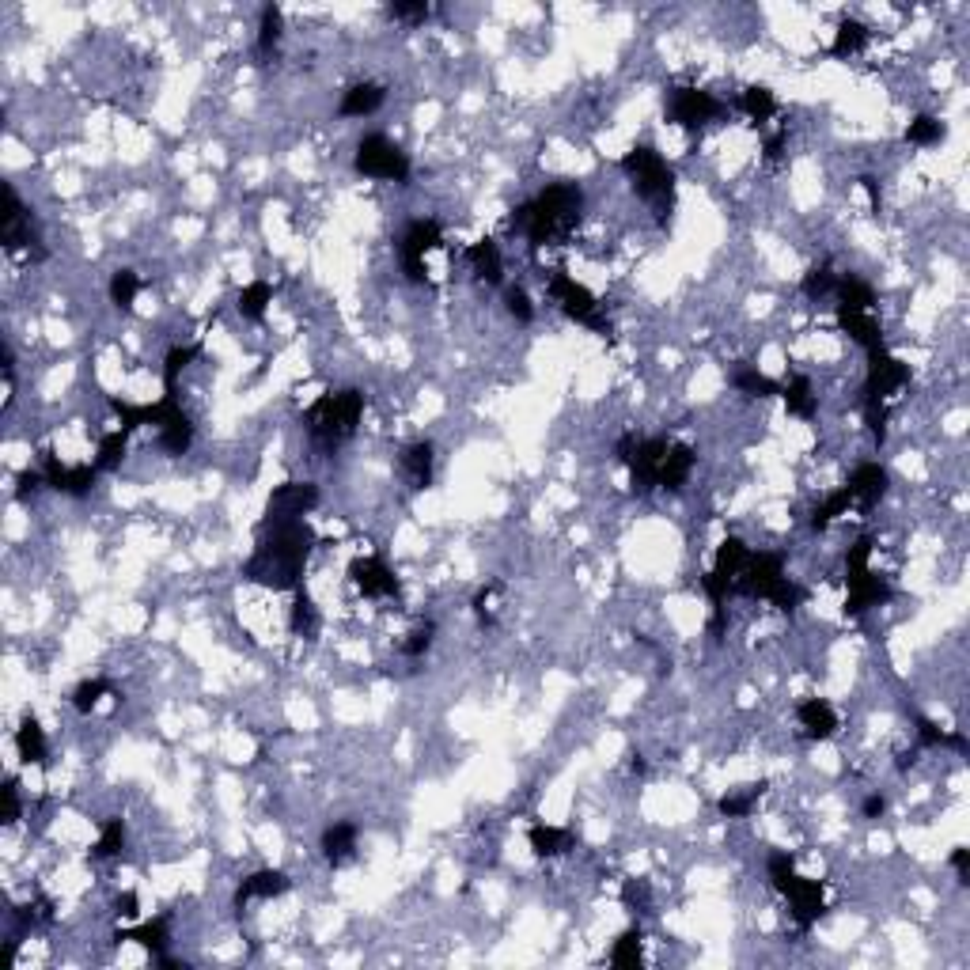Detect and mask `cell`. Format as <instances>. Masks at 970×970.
Returning <instances> with one entry per match:
<instances>
[{
    "mask_svg": "<svg viewBox=\"0 0 970 970\" xmlns=\"http://www.w3.org/2000/svg\"><path fill=\"white\" fill-rule=\"evenodd\" d=\"M736 595L747 599H770L777 611H796L808 595L800 584H792L785 576V557L773 554V550H751L743 561V573L736 580Z\"/></svg>",
    "mask_w": 970,
    "mask_h": 970,
    "instance_id": "obj_6",
    "label": "cell"
},
{
    "mask_svg": "<svg viewBox=\"0 0 970 970\" xmlns=\"http://www.w3.org/2000/svg\"><path fill=\"white\" fill-rule=\"evenodd\" d=\"M349 580L364 599H398L402 595V580L383 557H357L349 565Z\"/></svg>",
    "mask_w": 970,
    "mask_h": 970,
    "instance_id": "obj_17",
    "label": "cell"
},
{
    "mask_svg": "<svg viewBox=\"0 0 970 970\" xmlns=\"http://www.w3.org/2000/svg\"><path fill=\"white\" fill-rule=\"evenodd\" d=\"M201 357V345H175L163 357V395H179V376L190 360Z\"/></svg>",
    "mask_w": 970,
    "mask_h": 970,
    "instance_id": "obj_40",
    "label": "cell"
},
{
    "mask_svg": "<svg viewBox=\"0 0 970 970\" xmlns=\"http://www.w3.org/2000/svg\"><path fill=\"white\" fill-rule=\"evenodd\" d=\"M664 110H667V122H675L679 129H701L728 114V107L720 103L717 95H709V91L701 88H671L667 91Z\"/></svg>",
    "mask_w": 970,
    "mask_h": 970,
    "instance_id": "obj_14",
    "label": "cell"
},
{
    "mask_svg": "<svg viewBox=\"0 0 970 970\" xmlns=\"http://www.w3.org/2000/svg\"><path fill=\"white\" fill-rule=\"evenodd\" d=\"M838 277L842 273H834V266L830 262H823V266H815V270L804 273V296L808 300H830L834 296V288H838Z\"/></svg>",
    "mask_w": 970,
    "mask_h": 970,
    "instance_id": "obj_47",
    "label": "cell"
},
{
    "mask_svg": "<svg viewBox=\"0 0 970 970\" xmlns=\"http://www.w3.org/2000/svg\"><path fill=\"white\" fill-rule=\"evenodd\" d=\"M645 766H648V762H645V758H641V755H633V758H629V770H633V773H645Z\"/></svg>",
    "mask_w": 970,
    "mask_h": 970,
    "instance_id": "obj_62",
    "label": "cell"
},
{
    "mask_svg": "<svg viewBox=\"0 0 970 970\" xmlns=\"http://www.w3.org/2000/svg\"><path fill=\"white\" fill-rule=\"evenodd\" d=\"M845 588H849L845 614H853V618L880 607V603H891V595H895L891 584H883L880 576L872 573V539L868 535H861L845 554Z\"/></svg>",
    "mask_w": 970,
    "mask_h": 970,
    "instance_id": "obj_8",
    "label": "cell"
},
{
    "mask_svg": "<svg viewBox=\"0 0 970 970\" xmlns=\"http://www.w3.org/2000/svg\"><path fill=\"white\" fill-rule=\"evenodd\" d=\"M887 485H891V474H887V467H880V463H861V467L849 474L845 489H849L853 504H861V508H876V504H880V497L887 493Z\"/></svg>",
    "mask_w": 970,
    "mask_h": 970,
    "instance_id": "obj_20",
    "label": "cell"
},
{
    "mask_svg": "<svg viewBox=\"0 0 970 970\" xmlns=\"http://www.w3.org/2000/svg\"><path fill=\"white\" fill-rule=\"evenodd\" d=\"M107 694H110L107 679H84V683L72 690L69 701H72V709H76L80 717H88V713H95V709H99V701L107 698Z\"/></svg>",
    "mask_w": 970,
    "mask_h": 970,
    "instance_id": "obj_49",
    "label": "cell"
},
{
    "mask_svg": "<svg viewBox=\"0 0 970 970\" xmlns=\"http://www.w3.org/2000/svg\"><path fill=\"white\" fill-rule=\"evenodd\" d=\"M353 167H357V175H364V179L398 182V186H406V182H410V175H414L410 156H406L395 141H387L383 133H368V137H360L357 156H353Z\"/></svg>",
    "mask_w": 970,
    "mask_h": 970,
    "instance_id": "obj_10",
    "label": "cell"
},
{
    "mask_svg": "<svg viewBox=\"0 0 970 970\" xmlns=\"http://www.w3.org/2000/svg\"><path fill=\"white\" fill-rule=\"evenodd\" d=\"M0 243H4V251H23V247H31V258H35V262L46 258V251L38 247L42 239H38L35 216L27 213V205L19 201L16 186H4V228H0Z\"/></svg>",
    "mask_w": 970,
    "mask_h": 970,
    "instance_id": "obj_15",
    "label": "cell"
},
{
    "mask_svg": "<svg viewBox=\"0 0 970 970\" xmlns=\"http://www.w3.org/2000/svg\"><path fill=\"white\" fill-rule=\"evenodd\" d=\"M432 467H436V448L429 440H414L402 448V470L414 489H429L432 485Z\"/></svg>",
    "mask_w": 970,
    "mask_h": 970,
    "instance_id": "obj_29",
    "label": "cell"
},
{
    "mask_svg": "<svg viewBox=\"0 0 970 970\" xmlns=\"http://www.w3.org/2000/svg\"><path fill=\"white\" fill-rule=\"evenodd\" d=\"M156 425L160 432V448L167 455H186L194 444V417L179 406V395H163L152 406H141V429Z\"/></svg>",
    "mask_w": 970,
    "mask_h": 970,
    "instance_id": "obj_12",
    "label": "cell"
},
{
    "mask_svg": "<svg viewBox=\"0 0 970 970\" xmlns=\"http://www.w3.org/2000/svg\"><path fill=\"white\" fill-rule=\"evenodd\" d=\"M504 304H508V315H512L520 326H527L531 319H535V304H531V296H527L520 285H512L508 292H504Z\"/></svg>",
    "mask_w": 970,
    "mask_h": 970,
    "instance_id": "obj_52",
    "label": "cell"
},
{
    "mask_svg": "<svg viewBox=\"0 0 970 970\" xmlns=\"http://www.w3.org/2000/svg\"><path fill=\"white\" fill-rule=\"evenodd\" d=\"M838 326H842L853 342L861 345L864 353H872V349H880L883 345V330L872 311H849V307H838Z\"/></svg>",
    "mask_w": 970,
    "mask_h": 970,
    "instance_id": "obj_25",
    "label": "cell"
},
{
    "mask_svg": "<svg viewBox=\"0 0 970 970\" xmlns=\"http://www.w3.org/2000/svg\"><path fill=\"white\" fill-rule=\"evenodd\" d=\"M38 489H46V474H42V470H31V467L19 470V474H16V497H19V501H27L31 493H38Z\"/></svg>",
    "mask_w": 970,
    "mask_h": 970,
    "instance_id": "obj_56",
    "label": "cell"
},
{
    "mask_svg": "<svg viewBox=\"0 0 970 970\" xmlns=\"http://www.w3.org/2000/svg\"><path fill=\"white\" fill-rule=\"evenodd\" d=\"M114 910L122 917H137L141 914V899L133 895V891H126V895H118V902H114Z\"/></svg>",
    "mask_w": 970,
    "mask_h": 970,
    "instance_id": "obj_61",
    "label": "cell"
},
{
    "mask_svg": "<svg viewBox=\"0 0 970 970\" xmlns=\"http://www.w3.org/2000/svg\"><path fill=\"white\" fill-rule=\"evenodd\" d=\"M319 626H323L319 603H315L304 588H296V592H292V607H288V629H292L296 637H315Z\"/></svg>",
    "mask_w": 970,
    "mask_h": 970,
    "instance_id": "obj_32",
    "label": "cell"
},
{
    "mask_svg": "<svg viewBox=\"0 0 970 970\" xmlns=\"http://www.w3.org/2000/svg\"><path fill=\"white\" fill-rule=\"evenodd\" d=\"M432 637H436V626H432V622H421V626L402 641V656H406V660H421V656L432 648Z\"/></svg>",
    "mask_w": 970,
    "mask_h": 970,
    "instance_id": "obj_51",
    "label": "cell"
},
{
    "mask_svg": "<svg viewBox=\"0 0 970 970\" xmlns=\"http://www.w3.org/2000/svg\"><path fill=\"white\" fill-rule=\"evenodd\" d=\"M107 292H110V304L118 307V311H133L137 296H141V277L133 270H118L110 277Z\"/></svg>",
    "mask_w": 970,
    "mask_h": 970,
    "instance_id": "obj_45",
    "label": "cell"
},
{
    "mask_svg": "<svg viewBox=\"0 0 970 970\" xmlns=\"http://www.w3.org/2000/svg\"><path fill=\"white\" fill-rule=\"evenodd\" d=\"M641 929H626V933L614 940L611 955H607V963L618 970H637L641 963H645V955H641Z\"/></svg>",
    "mask_w": 970,
    "mask_h": 970,
    "instance_id": "obj_41",
    "label": "cell"
},
{
    "mask_svg": "<svg viewBox=\"0 0 970 970\" xmlns=\"http://www.w3.org/2000/svg\"><path fill=\"white\" fill-rule=\"evenodd\" d=\"M270 304H273V285H270V281H251V285L239 292V300H235L239 315H243L247 323H262V319H266V311H270Z\"/></svg>",
    "mask_w": 970,
    "mask_h": 970,
    "instance_id": "obj_37",
    "label": "cell"
},
{
    "mask_svg": "<svg viewBox=\"0 0 970 970\" xmlns=\"http://www.w3.org/2000/svg\"><path fill=\"white\" fill-rule=\"evenodd\" d=\"M739 110L755 122V126H766L770 118H777V95H773L766 84H751V88H743V95H739Z\"/></svg>",
    "mask_w": 970,
    "mask_h": 970,
    "instance_id": "obj_35",
    "label": "cell"
},
{
    "mask_svg": "<svg viewBox=\"0 0 970 970\" xmlns=\"http://www.w3.org/2000/svg\"><path fill=\"white\" fill-rule=\"evenodd\" d=\"M467 266L474 270V277H478V281H485V285H501V281H504V258H501V247H497L493 239H478V243H470V247H467Z\"/></svg>",
    "mask_w": 970,
    "mask_h": 970,
    "instance_id": "obj_26",
    "label": "cell"
},
{
    "mask_svg": "<svg viewBox=\"0 0 970 970\" xmlns=\"http://www.w3.org/2000/svg\"><path fill=\"white\" fill-rule=\"evenodd\" d=\"M914 724H917V743H921V747H952V751H967V736H963V732H948V728H940V724L929 717H914Z\"/></svg>",
    "mask_w": 970,
    "mask_h": 970,
    "instance_id": "obj_42",
    "label": "cell"
},
{
    "mask_svg": "<svg viewBox=\"0 0 970 970\" xmlns=\"http://www.w3.org/2000/svg\"><path fill=\"white\" fill-rule=\"evenodd\" d=\"M281 35H285V16L277 4H266L262 8V19H258V57H273L277 46H281Z\"/></svg>",
    "mask_w": 970,
    "mask_h": 970,
    "instance_id": "obj_39",
    "label": "cell"
},
{
    "mask_svg": "<svg viewBox=\"0 0 970 970\" xmlns=\"http://www.w3.org/2000/svg\"><path fill=\"white\" fill-rule=\"evenodd\" d=\"M796 720H800L804 736L815 739V743H823V739L838 736V728H842V720H838V713H834V705H830L827 698L800 701V709H796Z\"/></svg>",
    "mask_w": 970,
    "mask_h": 970,
    "instance_id": "obj_21",
    "label": "cell"
},
{
    "mask_svg": "<svg viewBox=\"0 0 970 970\" xmlns=\"http://www.w3.org/2000/svg\"><path fill=\"white\" fill-rule=\"evenodd\" d=\"M864 46H868V27H864L861 19H842V23H838V35H834L827 54L834 57V61H849V57L861 54Z\"/></svg>",
    "mask_w": 970,
    "mask_h": 970,
    "instance_id": "obj_34",
    "label": "cell"
},
{
    "mask_svg": "<svg viewBox=\"0 0 970 970\" xmlns=\"http://www.w3.org/2000/svg\"><path fill=\"white\" fill-rule=\"evenodd\" d=\"M114 940H133V944L148 948L152 955H160V952H167V944H171V925H167V917H152V921H141V925H133V929H118Z\"/></svg>",
    "mask_w": 970,
    "mask_h": 970,
    "instance_id": "obj_31",
    "label": "cell"
},
{
    "mask_svg": "<svg viewBox=\"0 0 970 970\" xmlns=\"http://www.w3.org/2000/svg\"><path fill=\"white\" fill-rule=\"evenodd\" d=\"M902 387H910V364H906L902 357H895L887 345L872 349V353H868L864 387H861V406H864L868 432H872V440H876V444H883V440H887L891 398L899 395Z\"/></svg>",
    "mask_w": 970,
    "mask_h": 970,
    "instance_id": "obj_3",
    "label": "cell"
},
{
    "mask_svg": "<svg viewBox=\"0 0 970 970\" xmlns=\"http://www.w3.org/2000/svg\"><path fill=\"white\" fill-rule=\"evenodd\" d=\"M766 792V781H758V785H747L743 792H728V796H720L717 800V811L724 815V819H747L751 811H755L758 796Z\"/></svg>",
    "mask_w": 970,
    "mask_h": 970,
    "instance_id": "obj_43",
    "label": "cell"
},
{
    "mask_svg": "<svg viewBox=\"0 0 970 970\" xmlns=\"http://www.w3.org/2000/svg\"><path fill=\"white\" fill-rule=\"evenodd\" d=\"M319 504V485L315 482H285L273 485L262 523H288V520H304L307 512Z\"/></svg>",
    "mask_w": 970,
    "mask_h": 970,
    "instance_id": "obj_16",
    "label": "cell"
},
{
    "mask_svg": "<svg viewBox=\"0 0 970 970\" xmlns=\"http://www.w3.org/2000/svg\"><path fill=\"white\" fill-rule=\"evenodd\" d=\"M360 417H364V391H357V387L326 391L307 406L304 429L319 448L334 451L357 432Z\"/></svg>",
    "mask_w": 970,
    "mask_h": 970,
    "instance_id": "obj_5",
    "label": "cell"
},
{
    "mask_svg": "<svg viewBox=\"0 0 970 970\" xmlns=\"http://www.w3.org/2000/svg\"><path fill=\"white\" fill-rule=\"evenodd\" d=\"M0 796H4V808H0V823H4V827H12V823L19 819V811H23V800H19V781H16V777H8V781H4Z\"/></svg>",
    "mask_w": 970,
    "mask_h": 970,
    "instance_id": "obj_55",
    "label": "cell"
},
{
    "mask_svg": "<svg viewBox=\"0 0 970 970\" xmlns=\"http://www.w3.org/2000/svg\"><path fill=\"white\" fill-rule=\"evenodd\" d=\"M766 872H770V883L789 899V910H792V921L808 933V929H815L819 925V917L827 914V887H823V880H808V876H800L796 872V857L792 853H785V849H777V853H770V861H766Z\"/></svg>",
    "mask_w": 970,
    "mask_h": 970,
    "instance_id": "obj_7",
    "label": "cell"
},
{
    "mask_svg": "<svg viewBox=\"0 0 970 970\" xmlns=\"http://www.w3.org/2000/svg\"><path fill=\"white\" fill-rule=\"evenodd\" d=\"M667 444H671V440H664V436H645V440H637L633 432L614 444L618 463L629 470L633 493H652V489H656V482H660V463H664V455H667Z\"/></svg>",
    "mask_w": 970,
    "mask_h": 970,
    "instance_id": "obj_11",
    "label": "cell"
},
{
    "mask_svg": "<svg viewBox=\"0 0 970 970\" xmlns=\"http://www.w3.org/2000/svg\"><path fill=\"white\" fill-rule=\"evenodd\" d=\"M527 842H531V849H535V857H542V861H554V857H565V853L573 849L576 838H573V830H569V827L535 823V827L527 830Z\"/></svg>",
    "mask_w": 970,
    "mask_h": 970,
    "instance_id": "obj_27",
    "label": "cell"
},
{
    "mask_svg": "<svg viewBox=\"0 0 970 970\" xmlns=\"http://www.w3.org/2000/svg\"><path fill=\"white\" fill-rule=\"evenodd\" d=\"M387 16L398 19V23H425L432 16V8L425 0H402V4H391Z\"/></svg>",
    "mask_w": 970,
    "mask_h": 970,
    "instance_id": "obj_54",
    "label": "cell"
},
{
    "mask_svg": "<svg viewBox=\"0 0 970 970\" xmlns=\"http://www.w3.org/2000/svg\"><path fill=\"white\" fill-rule=\"evenodd\" d=\"M849 508H853V497H849V489L842 485V489H834L823 504H815V512H811V527H815V531H827L830 523L838 520V516H845Z\"/></svg>",
    "mask_w": 970,
    "mask_h": 970,
    "instance_id": "obj_46",
    "label": "cell"
},
{
    "mask_svg": "<svg viewBox=\"0 0 970 970\" xmlns=\"http://www.w3.org/2000/svg\"><path fill=\"white\" fill-rule=\"evenodd\" d=\"M694 463H698V451L690 448V444H667V455L664 463H660V482H656V489H683L686 478H690V470H694Z\"/></svg>",
    "mask_w": 970,
    "mask_h": 970,
    "instance_id": "obj_23",
    "label": "cell"
},
{
    "mask_svg": "<svg viewBox=\"0 0 970 970\" xmlns=\"http://www.w3.org/2000/svg\"><path fill=\"white\" fill-rule=\"evenodd\" d=\"M126 849V823L122 819H107L103 830H99V842L91 845V857L107 861V857H118Z\"/></svg>",
    "mask_w": 970,
    "mask_h": 970,
    "instance_id": "obj_48",
    "label": "cell"
},
{
    "mask_svg": "<svg viewBox=\"0 0 970 970\" xmlns=\"http://www.w3.org/2000/svg\"><path fill=\"white\" fill-rule=\"evenodd\" d=\"M42 474H46V489L65 493V497H88L91 485L99 482V470H95V463H84V467H65L57 455H50V459L42 463Z\"/></svg>",
    "mask_w": 970,
    "mask_h": 970,
    "instance_id": "obj_18",
    "label": "cell"
},
{
    "mask_svg": "<svg viewBox=\"0 0 970 970\" xmlns=\"http://www.w3.org/2000/svg\"><path fill=\"white\" fill-rule=\"evenodd\" d=\"M785 148H789V129H785V126L777 129V133H770V137H766V144H762V152H766V160H770V163L781 160V156H785Z\"/></svg>",
    "mask_w": 970,
    "mask_h": 970,
    "instance_id": "obj_57",
    "label": "cell"
},
{
    "mask_svg": "<svg viewBox=\"0 0 970 970\" xmlns=\"http://www.w3.org/2000/svg\"><path fill=\"white\" fill-rule=\"evenodd\" d=\"M618 167L629 175L633 182V194L641 201L652 205V213L660 224H671V213H675V171L667 167V160L660 156V148L652 144H633L626 156L618 160Z\"/></svg>",
    "mask_w": 970,
    "mask_h": 970,
    "instance_id": "obj_4",
    "label": "cell"
},
{
    "mask_svg": "<svg viewBox=\"0 0 970 970\" xmlns=\"http://www.w3.org/2000/svg\"><path fill=\"white\" fill-rule=\"evenodd\" d=\"M501 592V584H489V588H482V592L474 595V614H478V626L482 629H493L497 626V607H493V595Z\"/></svg>",
    "mask_w": 970,
    "mask_h": 970,
    "instance_id": "obj_53",
    "label": "cell"
},
{
    "mask_svg": "<svg viewBox=\"0 0 970 970\" xmlns=\"http://www.w3.org/2000/svg\"><path fill=\"white\" fill-rule=\"evenodd\" d=\"M319 849H323L326 864H334V868H342V864H349L353 857H357V823H330V827L323 830V842H319Z\"/></svg>",
    "mask_w": 970,
    "mask_h": 970,
    "instance_id": "obj_24",
    "label": "cell"
},
{
    "mask_svg": "<svg viewBox=\"0 0 970 970\" xmlns=\"http://www.w3.org/2000/svg\"><path fill=\"white\" fill-rule=\"evenodd\" d=\"M129 451V432L126 429H110L107 436H99V451H95V470L99 474H110V470L122 467V459H126Z\"/></svg>",
    "mask_w": 970,
    "mask_h": 970,
    "instance_id": "obj_38",
    "label": "cell"
},
{
    "mask_svg": "<svg viewBox=\"0 0 970 970\" xmlns=\"http://www.w3.org/2000/svg\"><path fill=\"white\" fill-rule=\"evenodd\" d=\"M948 864L955 868L959 883H970V849H967V845H955L952 857H948Z\"/></svg>",
    "mask_w": 970,
    "mask_h": 970,
    "instance_id": "obj_58",
    "label": "cell"
},
{
    "mask_svg": "<svg viewBox=\"0 0 970 970\" xmlns=\"http://www.w3.org/2000/svg\"><path fill=\"white\" fill-rule=\"evenodd\" d=\"M546 292L557 300V307L573 319V323L588 326L592 334H599V338H611L614 326L611 319H607V311H603V304L595 300L592 288H584L576 277H569L565 270H554L550 273V281H546Z\"/></svg>",
    "mask_w": 970,
    "mask_h": 970,
    "instance_id": "obj_9",
    "label": "cell"
},
{
    "mask_svg": "<svg viewBox=\"0 0 970 970\" xmlns=\"http://www.w3.org/2000/svg\"><path fill=\"white\" fill-rule=\"evenodd\" d=\"M728 379H732V387H736L739 395H747V398H773V395H781V383H777V379H770V376H762L755 364H736Z\"/></svg>",
    "mask_w": 970,
    "mask_h": 970,
    "instance_id": "obj_33",
    "label": "cell"
},
{
    "mask_svg": "<svg viewBox=\"0 0 970 970\" xmlns=\"http://www.w3.org/2000/svg\"><path fill=\"white\" fill-rule=\"evenodd\" d=\"M311 550H315V531L307 520L258 523V542H254V554L243 561V580L270 592H296L304 588Z\"/></svg>",
    "mask_w": 970,
    "mask_h": 970,
    "instance_id": "obj_1",
    "label": "cell"
},
{
    "mask_svg": "<svg viewBox=\"0 0 970 970\" xmlns=\"http://www.w3.org/2000/svg\"><path fill=\"white\" fill-rule=\"evenodd\" d=\"M288 887H292V880H288V872H281V868H258V872H251L247 880L235 887V910L243 914L247 910V902L254 899H281V895H288Z\"/></svg>",
    "mask_w": 970,
    "mask_h": 970,
    "instance_id": "obj_19",
    "label": "cell"
},
{
    "mask_svg": "<svg viewBox=\"0 0 970 970\" xmlns=\"http://www.w3.org/2000/svg\"><path fill=\"white\" fill-rule=\"evenodd\" d=\"M440 243H444V228H440V220H432V216H421V220H414V224L406 228L402 243H398V262H402L406 281L429 285V266H425V258H429V251H436Z\"/></svg>",
    "mask_w": 970,
    "mask_h": 970,
    "instance_id": "obj_13",
    "label": "cell"
},
{
    "mask_svg": "<svg viewBox=\"0 0 970 970\" xmlns=\"http://www.w3.org/2000/svg\"><path fill=\"white\" fill-rule=\"evenodd\" d=\"M383 103H387V88L376 84V80H360V84H353V88H345L342 103H338V114H342V118H368V114H376Z\"/></svg>",
    "mask_w": 970,
    "mask_h": 970,
    "instance_id": "obj_22",
    "label": "cell"
},
{
    "mask_svg": "<svg viewBox=\"0 0 970 970\" xmlns=\"http://www.w3.org/2000/svg\"><path fill=\"white\" fill-rule=\"evenodd\" d=\"M622 906H626L629 914H648L652 910V887H648V880L622 883Z\"/></svg>",
    "mask_w": 970,
    "mask_h": 970,
    "instance_id": "obj_50",
    "label": "cell"
},
{
    "mask_svg": "<svg viewBox=\"0 0 970 970\" xmlns=\"http://www.w3.org/2000/svg\"><path fill=\"white\" fill-rule=\"evenodd\" d=\"M584 216V190L576 182H550L539 198L523 201L508 216V232L523 235L531 247L561 243L576 232Z\"/></svg>",
    "mask_w": 970,
    "mask_h": 970,
    "instance_id": "obj_2",
    "label": "cell"
},
{
    "mask_svg": "<svg viewBox=\"0 0 970 970\" xmlns=\"http://www.w3.org/2000/svg\"><path fill=\"white\" fill-rule=\"evenodd\" d=\"M16 751H19V758H23L27 766H46V762H50V743H46V732H42L38 717H31V713L19 720Z\"/></svg>",
    "mask_w": 970,
    "mask_h": 970,
    "instance_id": "obj_28",
    "label": "cell"
},
{
    "mask_svg": "<svg viewBox=\"0 0 970 970\" xmlns=\"http://www.w3.org/2000/svg\"><path fill=\"white\" fill-rule=\"evenodd\" d=\"M948 137V126L933 118V114H917L914 122L906 126V144H917V148H933Z\"/></svg>",
    "mask_w": 970,
    "mask_h": 970,
    "instance_id": "obj_44",
    "label": "cell"
},
{
    "mask_svg": "<svg viewBox=\"0 0 970 970\" xmlns=\"http://www.w3.org/2000/svg\"><path fill=\"white\" fill-rule=\"evenodd\" d=\"M864 194H868V205H872V213H883V194H880V182L872 179V175H864L861 179Z\"/></svg>",
    "mask_w": 970,
    "mask_h": 970,
    "instance_id": "obj_59",
    "label": "cell"
},
{
    "mask_svg": "<svg viewBox=\"0 0 970 970\" xmlns=\"http://www.w3.org/2000/svg\"><path fill=\"white\" fill-rule=\"evenodd\" d=\"M883 811H887V800H883L880 792H872V796H864V804H861V815H864V819H880Z\"/></svg>",
    "mask_w": 970,
    "mask_h": 970,
    "instance_id": "obj_60",
    "label": "cell"
},
{
    "mask_svg": "<svg viewBox=\"0 0 970 970\" xmlns=\"http://www.w3.org/2000/svg\"><path fill=\"white\" fill-rule=\"evenodd\" d=\"M781 398H785V410L792 417H800V421H815V414H819V395H815L808 376H792L781 387Z\"/></svg>",
    "mask_w": 970,
    "mask_h": 970,
    "instance_id": "obj_30",
    "label": "cell"
},
{
    "mask_svg": "<svg viewBox=\"0 0 970 970\" xmlns=\"http://www.w3.org/2000/svg\"><path fill=\"white\" fill-rule=\"evenodd\" d=\"M834 300H838V307H849V311H872L876 292H872V285L861 281L857 273H842V277H838V288H834Z\"/></svg>",
    "mask_w": 970,
    "mask_h": 970,
    "instance_id": "obj_36",
    "label": "cell"
}]
</instances>
